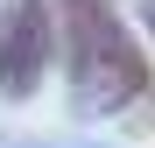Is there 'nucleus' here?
Here are the masks:
<instances>
[{
    "label": "nucleus",
    "mask_w": 155,
    "mask_h": 148,
    "mask_svg": "<svg viewBox=\"0 0 155 148\" xmlns=\"http://www.w3.org/2000/svg\"><path fill=\"white\" fill-rule=\"evenodd\" d=\"M49 21H57V49L71 64V99L78 113H127V99L148 92V64L127 21L113 14V0H49Z\"/></svg>",
    "instance_id": "nucleus-1"
},
{
    "label": "nucleus",
    "mask_w": 155,
    "mask_h": 148,
    "mask_svg": "<svg viewBox=\"0 0 155 148\" xmlns=\"http://www.w3.org/2000/svg\"><path fill=\"white\" fill-rule=\"evenodd\" d=\"M49 49H57L49 0H7V14H0V99H35Z\"/></svg>",
    "instance_id": "nucleus-2"
},
{
    "label": "nucleus",
    "mask_w": 155,
    "mask_h": 148,
    "mask_svg": "<svg viewBox=\"0 0 155 148\" xmlns=\"http://www.w3.org/2000/svg\"><path fill=\"white\" fill-rule=\"evenodd\" d=\"M141 21H148V35H155V0H141Z\"/></svg>",
    "instance_id": "nucleus-3"
}]
</instances>
